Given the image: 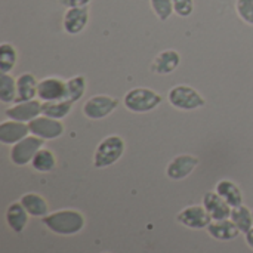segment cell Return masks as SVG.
Wrapping results in <instances>:
<instances>
[{
    "instance_id": "6da1fadb",
    "label": "cell",
    "mask_w": 253,
    "mask_h": 253,
    "mask_svg": "<svg viewBox=\"0 0 253 253\" xmlns=\"http://www.w3.org/2000/svg\"><path fill=\"white\" fill-rule=\"evenodd\" d=\"M42 222L55 234L73 236L82 231L84 225V218L77 211H58L42 218Z\"/></svg>"
},
{
    "instance_id": "7a4b0ae2",
    "label": "cell",
    "mask_w": 253,
    "mask_h": 253,
    "mask_svg": "<svg viewBox=\"0 0 253 253\" xmlns=\"http://www.w3.org/2000/svg\"><path fill=\"white\" fill-rule=\"evenodd\" d=\"M125 107L133 113H147L162 104V96L147 87L132 89L125 95Z\"/></svg>"
},
{
    "instance_id": "3957f363",
    "label": "cell",
    "mask_w": 253,
    "mask_h": 253,
    "mask_svg": "<svg viewBox=\"0 0 253 253\" xmlns=\"http://www.w3.org/2000/svg\"><path fill=\"white\" fill-rule=\"evenodd\" d=\"M125 153V141L120 136H108L105 139L101 141V144L98 145L96 151H95V159H93V165L98 169L102 168H108L111 165H114Z\"/></svg>"
},
{
    "instance_id": "277c9868",
    "label": "cell",
    "mask_w": 253,
    "mask_h": 253,
    "mask_svg": "<svg viewBox=\"0 0 253 253\" xmlns=\"http://www.w3.org/2000/svg\"><path fill=\"white\" fill-rule=\"evenodd\" d=\"M169 102L182 111H190V110H197L200 107H203L206 102L203 99V96L193 87L181 84V86H175L173 89H170L169 95Z\"/></svg>"
},
{
    "instance_id": "5b68a950",
    "label": "cell",
    "mask_w": 253,
    "mask_h": 253,
    "mask_svg": "<svg viewBox=\"0 0 253 253\" xmlns=\"http://www.w3.org/2000/svg\"><path fill=\"white\" fill-rule=\"evenodd\" d=\"M43 139L39 136H27L16 142L10 150V160L16 166H25L33 162L36 153L42 148Z\"/></svg>"
},
{
    "instance_id": "8992f818",
    "label": "cell",
    "mask_w": 253,
    "mask_h": 253,
    "mask_svg": "<svg viewBox=\"0 0 253 253\" xmlns=\"http://www.w3.org/2000/svg\"><path fill=\"white\" fill-rule=\"evenodd\" d=\"M117 105H119L117 99L111 96H105V95H98L86 101V104L83 105V114L90 120L104 119L110 116L116 110Z\"/></svg>"
},
{
    "instance_id": "52a82bcc",
    "label": "cell",
    "mask_w": 253,
    "mask_h": 253,
    "mask_svg": "<svg viewBox=\"0 0 253 253\" xmlns=\"http://www.w3.org/2000/svg\"><path fill=\"white\" fill-rule=\"evenodd\" d=\"M28 127L34 136H39L42 139H55L64 133L62 123L55 119L46 117V116L36 117L34 120L28 122Z\"/></svg>"
},
{
    "instance_id": "ba28073f",
    "label": "cell",
    "mask_w": 253,
    "mask_h": 253,
    "mask_svg": "<svg viewBox=\"0 0 253 253\" xmlns=\"http://www.w3.org/2000/svg\"><path fill=\"white\" fill-rule=\"evenodd\" d=\"M178 222L182 224L187 228H193V230H202V228H208L209 224L212 222L211 215L208 213V211L202 206H190L185 208L184 211H181L176 216Z\"/></svg>"
},
{
    "instance_id": "9c48e42d",
    "label": "cell",
    "mask_w": 253,
    "mask_h": 253,
    "mask_svg": "<svg viewBox=\"0 0 253 253\" xmlns=\"http://www.w3.org/2000/svg\"><path fill=\"white\" fill-rule=\"evenodd\" d=\"M37 96L44 101H62L67 96V82H62L55 77L43 79L37 86Z\"/></svg>"
},
{
    "instance_id": "30bf717a",
    "label": "cell",
    "mask_w": 253,
    "mask_h": 253,
    "mask_svg": "<svg viewBox=\"0 0 253 253\" xmlns=\"http://www.w3.org/2000/svg\"><path fill=\"white\" fill-rule=\"evenodd\" d=\"M42 114V104L36 99L27 101V102H19L4 111V116L10 120L15 122H31L36 117Z\"/></svg>"
},
{
    "instance_id": "8fae6325",
    "label": "cell",
    "mask_w": 253,
    "mask_h": 253,
    "mask_svg": "<svg viewBox=\"0 0 253 253\" xmlns=\"http://www.w3.org/2000/svg\"><path fill=\"white\" fill-rule=\"evenodd\" d=\"M197 165H199V159L194 156H188V154L178 156L169 163V166L166 169V175H168V178H170L173 181H179V179L187 178L196 169Z\"/></svg>"
},
{
    "instance_id": "7c38bea8",
    "label": "cell",
    "mask_w": 253,
    "mask_h": 253,
    "mask_svg": "<svg viewBox=\"0 0 253 253\" xmlns=\"http://www.w3.org/2000/svg\"><path fill=\"white\" fill-rule=\"evenodd\" d=\"M203 208L208 211L213 221H224L231 216V206L218 194V193H206L203 197Z\"/></svg>"
},
{
    "instance_id": "4fadbf2b",
    "label": "cell",
    "mask_w": 253,
    "mask_h": 253,
    "mask_svg": "<svg viewBox=\"0 0 253 253\" xmlns=\"http://www.w3.org/2000/svg\"><path fill=\"white\" fill-rule=\"evenodd\" d=\"M89 21V9L87 6L83 7H68L64 15V30L68 34H79L87 25Z\"/></svg>"
},
{
    "instance_id": "5bb4252c",
    "label": "cell",
    "mask_w": 253,
    "mask_h": 253,
    "mask_svg": "<svg viewBox=\"0 0 253 253\" xmlns=\"http://www.w3.org/2000/svg\"><path fill=\"white\" fill-rule=\"evenodd\" d=\"M30 132L28 125L22 123V122H3L0 125V142L4 145H10V144H16L19 141H22L24 138H27V133Z\"/></svg>"
},
{
    "instance_id": "9a60e30c",
    "label": "cell",
    "mask_w": 253,
    "mask_h": 253,
    "mask_svg": "<svg viewBox=\"0 0 253 253\" xmlns=\"http://www.w3.org/2000/svg\"><path fill=\"white\" fill-rule=\"evenodd\" d=\"M179 62H181V56H179V53L176 50H173V49L163 50L154 58L151 70L156 74H160V76L170 74L178 68Z\"/></svg>"
},
{
    "instance_id": "2e32d148",
    "label": "cell",
    "mask_w": 253,
    "mask_h": 253,
    "mask_svg": "<svg viewBox=\"0 0 253 253\" xmlns=\"http://www.w3.org/2000/svg\"><path fill=\"white\" fill-rule=\"evenodd\" d=\"M208 233L216 240L230 242V240H234L240 234V230L237 228V225L233 221L224 219V221L211 222L208 227Z\"/></svg>"
},
{
    "instance_id": "e0dca14e",
    "label": "cell",
    "mask_w": 253,
    "mask_h": 253,
    "mask_svg": "<svg viewBox=\"0 0 253 253\" xmlns=\"http://www.w3.org/2000/svg\"><path fill=\"white\" fill-rule=\"evenodd\" d=\"M37 86L39 83L36 82V79L33 77V74H21L16 79V99L15 102H27V101H33V98L37 95Z\"/></svg>"
},
{
    "instance_id": "ac0fdd59",
    "label": "cell",
    "mask_w": 253,
    "mask_h": 253,
    "mask_svg": "<svg viewBox=\"0 0 253 253\" xmlns=\"http://www.w3.org/2000/svg\"><path fill=\"white\" fill-rule=\"evenodd\" d=\"M7 225L15 233H22L28 222V212L22 206V203H12L6 211Z\"/></svg>"
},
{
    "instance_id": "d6986e66",
    "label": "cell",
    "mask_w": 253,
    "mask_h": 253,
    "mask_svg": "<svg viewBox=\"0 0 253 253\" xmlns=\"http://www.w3.org/2000/svg\"><path fill=\"white\" fill-rule=\"evenodd\" d=\"M216 193L231 206V208H237V206H242L243 205V196H242V191L240 188L231 182V181H219L216 184Z\"/></svg>"
},
{
    "instance_id": "ffe728a7",
    "label": "cell",
    "mask_w": 253,
    "mask_h": 253,
    "mask_svg": "<svg viewBox=\"0 0 253 253\" xmlns=\"http://www.w3.org/2000/svg\"><path fill=\"white\" fill-rule=\"evenodd\" d=\"M21 203L25 208V211L28 212V215H31V216L44 218L47 215V203L39 194H33V193L25 194V196H22Z\"/></svg>"
},
{
    "instance_id": "44dd1931",
    "label": "cell",
    "mask_w": 253,
    "mask_h": 253,
    "mask_svg": "<svg viewBox=\"0 0 253 253\" xmlns=\"http://www.w3.org/2000/svg\"><path fill=\"white\" fill-rule=\"evenodd\" d=\"M71 101L62 99V101H49L42 104V114L55 120H61L65 116H68V113L71 111Z\"/></svg>"
},
{
    "instance_id": "7402d4cb",
    "label": "cell",
    "mask_w": 253,
    "mask_h": 253,
    "mask_svg": "<svg viewBox=\"0 0 253 253\" xmlns=\"http://www.w3.org/2000/svg\"><path fill=\"white\" fill-rule=\"evenodd\" d=\"M231 221L237 225V228L240 230V233H249L253 228V216L252 212L245 208L243 205L242 206H237V208H233L231 211Z\"/></svg>"
},
{
    "instance_id": "603a6c76",
    "label": "cell",
    "mask_w": 253,
    "mask_h": 253,
    "mask_svg": "<svg viewBox=\"0 0 253 253\" xmlns=\"http://www.w3.org/2000/svg\"><path fill=\"white\" fill-rule=\"evenodd\" d=\"M31 165H33V168H34L37 172H50V170L55 168L56 160H55V156L52 154V151L44 150V148H40V150L36 153V156H34Z\"/></svg>"
},
{
    "instance_id": "cb8c5ba5",
    "label": "cell",
    "mask_w": 253,
    "mask_h": 253,
    "mask_svg": "<svg viewBox=\"0 0 253 253\" xmlns=\"http://www.w3.org/2000/svg\"><path fill=\"white\" fill-rule=\"evenodd\" d=\"M16 99V80L9 74H0V101L4 104L15 102Z\"/></svg>"
},
{
    "instance_id": "d4e9b609",
    "label": "cell",
    "mask_w": 253,
    "mask_h": 253,
    "mask_svg": "<svg viewBox=\"0 0 253 253\" xmlns=\"http://www.w3.org/2000/svg\"><path fill=\"white\" fill-rule=\"evenodd\" d=\"M16 62V50L9 43L0 44V74H7Z\"/></svg>"
},
{
    "instance_id": "484cf974",
    "label": "cell",
    "mask_w": 253,
    "mask_h": 253,
    "mask_svg": "<svg viewBox=\"0 0 253 253\" xmlns=\"http://www.w3.org/2000/svg\"><path fill=\"white\" fill-rule=\"evenodd\" d=\"M86 90V80L83 76H76L67 82V101H71L73 104L77 102Z\"/></svg>"
},
{
    "instance_id": "4316f807",
    "label": "cell",
    "mask_w": 253,
    "mask_h": 253,
    "mask_svg": "<svg viewBox=\"0 0 253 253\" xmlns=\"http://www.w3.org/2000/svg\"><path fill=\"white\" fill-rule=\"evenodd\" d=\"M150 1L154 13L159 16L160 21H166L172 15V12H175L172 0H150Z\"/></svg>"
},
{
    "instance_id": "83f0119b",
    "label": "cell",
    "mask_w": 253,
    "mask_h": 253,
    "mask_svg": "<svg viewBox=\"0 0 253 253\" xmlns=\"http://www.w3.org/2000/svg\"><path fill=\"white\" fill-rule=\"evenodd\" d=\"M237 12L240 15V18L253 25V0H237Z\"/></svg>"
},
{
    "instance_id": "f1b7e54d",
    "label": "cell",
    "mask_w": 253,
    "mask_h": 253,
    "mask_svg": "<svg viewBox=\"0 0 253 253\" xmlns=\"http://www.w3.org/2000/svg\"><path fill=\"white\" fill-rule=\"evenodd\" d=\"M172 3H173V10L182 18L190 16L194 10V1L193 0H172Z\"/></svg>"
},
{
    "instance_id": "f546056e",
    "label": "cell",
    "mask_w": 253,
    "mask_h": 253,
    "mask_svg": "<svg viewBox=\"0 0 253 253\" xmlns=\"http://www.w3.org/2000/svg\"><path fill=\"white\" fill-rule=\"evenodd\" d=\"M90 0H61V3L67 7H83L87 6Z\"/></svg>"
},
{
    "instance_id": "4dcf8cb0",
    "label": "cell",
    "mask_w": 253,
    "mask_h": 253,
    "mask_svg": "<svg viewBox=\"0 0 253 253\" xmlns=\"http://www.w3.org/2000/svg\"><path fill=\"white\" fill-rule=\"evenodd\" d=\"M246 243L253 249V228L249 233H246Z\"/></svg>"
},
{
    "instance_id": "1f68e13d",
    "label": "cell",
    "mask_w": 253,
    "mask_h": 253,
    "mask_svg": "<svg viewBox=\"0 0 253 253\" xmlns=\"http://www.w3.org/2000/svg\"><path fill=\"white\" fill-rule=\"evenodd\" d=\"M252 216H253V212H252Z\"/></svg>"
}]
</instances>
